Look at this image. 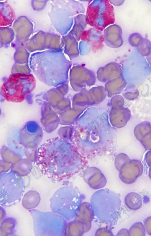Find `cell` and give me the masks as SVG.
Wrapping results in <instances>:
<instances>
[{"label": "cell", "mask_w": 151, "mask_h": 236, "mask_svg": "<svg viewBox=\"0 0 151 236\" xmlns=\"http://www.w3.org/2000/svg\"><path fill=\"white\" fill-rule=\"evenodd\" d=\"M62 55L57 56L40 55L32 57L30 60L31 70L43 83L55 87L63 81L66 60Z\"/></svg>", "instance_id": "1"}, {"label": "cell", "mask_w": 151, "mask_h": 236, "mask_svg": "<svg viewBox=\"0 0 151 236\" xmlns=\"http://www.w3.org/2000/svg\"><path fill=\"white\" fill-rule=\"evenodd\" d=\"M35 86L36 80L32 74H12L4 81L1 87V95L8 101L21 102Z\"/></svg>", "instance_id": "2"}, {"label": "cell", "mask_w": 151, "mask_h": 236, "mask_svg": "<svg viewBox=\"0 0 151 236\" xmlns=\"http://www.w3.org/2000/svg\"><path fill=\"white\" fill-rule=\"evenodd\" d=\"M86 12L87 24L101 31L115 22L114 9L109 0L90 1Z\"/></svg>", "instance_id": "3"}, {"label": "cell", "mask_w": 151, "mask_h": 236, "mask_svg": "<svg viewBox=\"0 0 151 236\" xmlns=\"http://www.w3.org/2000/svg\"><path fill=\"white\" fill-rule=\"evenodd\" d=\"M114 165L119 171L120 179L127 184L134 182L143 171V166L141 162L137 160H131L128 156L124 153L116 156Z\"/></svg>", "instance_id": "4"}, {"label": "cell", "mask_w": 151, "mask_h": 236, "mask_svg": "<svg viewBox=\"0 0 151 236\" xmlns=\"http://www.w3.org/2000/svg\"><path fill=\"white\" fill-rule=\"evenodd\" d=\"M102 31L93 27L86 29L82 34L78 47L80 54H87L91 52H97L104 46Z\"/></svg>", "instance_id": "5"}, {"label": "cell", "mask_w": 151, "mask_h": 236, "mask_svg": "<svg viewBox=\"0 0 151 236\" xmlns=\"http://www.w3.org/2000/svg\"><path fill=\"white\" fill-rule=\"evenodd\" d=\"M83 178L84 181L94 189H102L107 183L105 176L99 169L94 167L86 169L83 173Z\"/></svg>", "instance_id": "6"}, {"label": "cell", "mask_w": 151, "mask_h": 236, "mask_svg": "<svg viewBox=\"0 0 151 236\" xmlns=\"http://www.w3.org/2000/svg\"><path fill=\"white\" fill-rule=\"evenodd\" d=\"M121 27L116 24H111L103 31L104 43L108 47L116 48L121 47L123 41Z\"/></svg>", "instance_id": "7"}, {"label": "cell", "mask_w": 151, "mask_h": 236, "mask_svg": "<svg viewBox=\"0 0 151 236\" xmlns=\"http://www.w3.org/2000/svg\"><path fill=\"white\" fill-rule=\"evenodd\" d=\"M93 214V208L92 205L87 202L81 203L77 211L75 220L82 223L85 232H88L91 228Z\"/></svg>", "instance_id": "8"}, {"label": "cell", "mask_w": 151, "mask_h": 236, "mask_svg": "<svg viewBox=\"0 0 151 236\" xmlns=\"http://www.w3.org/2000/svg\"><path fill=\"white\" fill-rule=\"evenodd\" d=\"M87 24L85 15L78 14L75 17L73 26L68 33L75 37L79 42L80 41L82 34L86 29Z\"/></svg>", "instance_id": "9"}, {"label": "cell", "mask_w": 151, "mask_h": 236, "mask_svg": "<svg viewBox=\"0 0 151 236\" xmlns=\"http://www.w3.org/2000/svg\"><path fill=\"white\" fill-rule=\"evenodd\" d=\"M65 46L64 52L71 58H75L80 54L79 42L74 37L68 33L63 38Z\"/></svg>", "instance_id": "10"}, {"label": "cell", "mask_w": 151, "mask_h": 236, "mask_svg": "<svg viewBox=\"0 0 151 236\" xmlns=\"http://www.w3.org/2000/svg\"><path fill=\"white\" fill-rule=\"evenodd\" d=\"M40 200V197L39 193L36 191L31 190L27 192L24 196L22 205L25 208L30 209L37 206Z\"/></svg>", "instance_id": "11"}, {"label": "cell", "mask_w": 151, "mask_h": 236, "mask_svg": "<svg viewBox=\"0 0 151 236\" xmlns=\"http://www.w3.org/2000/svg\"><path fill=\"white\" fill-rule=\"evenodd\" d=\"M124 203L127 207L130 210H137L142 206V197L137 193L130 192L124 198Z\"/></svg>", "instance_id": "12"}, {"label": "cell", "mask_w": 151, "mask_h": 236, "mask_svg": "<svg viewBox=\"0 0 151 236\" xmlns=\"http://www.w3.org/2000/svg\"><path fill=\"white\" fill-rule=\"evenodd\" d=\"M65 234L67 236H82L85 232L83 225L75 220L68 223L66 227Z\"/></svg>", "instance_id": "13"}, {"label": "cell", "mask_w": 151, "mask_h": 236, "mask_svg": "<svg viewBox=\"0 0 151 236\" xmlns=\"http://www.w3.org/2000/svg\"><path fill=\"white\" fill-rule=\"evenodd\" d=\"M151 131V126L148 122H145L139 124L134 130V134L140 141Z\"/></svg>", "instance_id": "14"}, {"label": "cell", "mask_w": 151, "mask_h": 236, "mask_svg": "<svg viewBox=\"0 0 151 236\" xmlns=\"http://www.w3.org/2000/svg\"><path fill=\"white\" fill-rule=\"evenodd\" d=\"M61 95L57 88H53L49 90L45 95L46 99L52 107L58 104L60 101Z\"/></svg>", "instance_id": "15"}, {"label": "cell", "mask_w": 151, "mask_h": 236, "mask_svg": "<svg viewBox=\"0 0 151 236\" xmlns=\"http://www.w3.org/2000/svg\"><path fill=\"white\" fill-rule=\"evenodd\" d=\"M129 236H145L146 231L143 224L141 222H137L132 225L129 230Z\"/></svg>", "instance_id": "16"}, {"label": "cell", "mask_w": 151, "mask_h": 236, "mask_svg": "<svg viewBox=\"0 0 151 236\" xmlns=\"http://www.w3.org/2000/svg\"><path fill=\"white\" fill-rule=\"evenodd\" d=\"M137 50L142 55L147 56L151 52V42L148 39L143 38Z\"/></svg>", "instance_id": "17"}, {"label": "cell", "mask_w": 151, "mask_h": 236, "mask_svg": "<svg viewBox=\"0 0 151 236\" xmlns=\"http://www.w3.org/2000/svg\"><path fill=\"white\" fill-rule=\"evenodd\" d=\"M28 65L26 64H17L13 67L12 74L21 73L28 74H30L31 70Z\"/></svg>", "instance_id": "18"}, {"label": "cell", "mask_w": 151, "mask_h": 236, "mask_svg": "<svg viewBox=\"0 0 151 236\" xmlns=\"http://www.w3.org/2000/svg\"><path fill=\"white\" fill-rule=\"evenodd\" d=\"M143 38L138 33H134L129 36L128 41L129 44L132 47H137L142 42Z\"/></svg>", "instance_id": "19"}, {"label": "cell", "mask_w": 151, "mask_h": 236, "mask_svg": "<svg viewBox=\"0 0 151 236\" xmlns=\"http://www.w3.org/2000/svg\"><path fill=\"white\" fill-rule=\"evenodd\" d=\"M140 141L146 149L151 150V131Z\"/></svg>", "instance_id": "20"}, {"label": "cell", "mask_w": 151, "mask_h": 236, "mask_svg": "<svg viewBox=\"0 0 151 236\" xmlns=\"http://www.w3.org/2000/svg\"><path fill=\"white\" fill-rule=\"evenodd\" d=\"M95 236H113L111 231L109 229L105 227H101L96 231Z\"/></svg>", "instance_id": "21"}, {"label": "cell", "mask_w": 151, "mask_h": 236, "mask_svg": "<svg viewBox=\"0 0 151 236\" xmlns=\"http://www.w3.org/2000/svg\"><path fill=\"white\" fill-rule=\"evenodd\" d=\"M143 225L146 233L148 235L151 236V216L145 219Z\"/></svg>", "instance_id": "22"}, {"label": "cell", "mask_w": 151, "mask_h": 236, "mask_svg": "<svg viewBox=\"0 0 151 236\" xmlns=\"http://www.w3.org/2000/svg\"><path fill=\"white\" fill-rule=\"evenodd\" d=\"M4 222L2 224V227L1 229V231H3V232L9 233L11 232L10 230L12 227H13L14 225L12 223L9 222V221L7 222L6 221Z\"/></svg>", "instance_id": "23"}, {"label": "cell", "mask_w": 151, "mask_h": 236, "mask_svg": "<svg viewBox=\"0 0 151 236\" xmlns=\"http://www.w3.org/2000/svg\"><path fill=\"white\" fill-rule=\"evenodd\" d=\"M116 235L129 236V230L126 228L122 229L118 232Z\"/></svg>", "instance_id": "24"}, {"label": "cell", "mask_w": 151, "mask_h": 236, "mask_svg": "<svg viewBox=\"0 0 151 236\" xmlns=\"http://www.w3.org/2000/svg\"><path fill=\"white\" fill-rule=\"evenodd\" d=\"M124 0H109L111 4L113 6H120L122 5L124 3Z\"/></svg>", "instance_id": "25"}, {"label": "cell", "mask_w": 151, "mask_h": 236, "mask_svg": "<svg viewBox=\"0 0 151 236\" xmlns=\"http://www.w3.org/2000/svg\"><path fill=\"white\" fill-rule=\"evenodd\" d=\"M146 154V161L148 166L151 167V151H148Z\"/></svg>", "instance_id": "26"}, {"label": "cell", "mask_w": 151, "mask_h": 236, "mask_svg": "<svg viewBox=\"0 0 151 236\" xmlns=\"http://www.w3.org/2000/svg\"><path fill=\"white\" fill-rule=\"evenodd\" d=\"M146 58L151 67V52L147 56Z\"/></svg>", "instance_id": "27"}, {"label": "cell", "mask_w": 151, "mask_h": 236, "mask_svg": "<svg viewBox=\"0 0 151 236\" xmlns=\"http://www.w3.org/2000/svg\"><path fill=\"white\" fill-rule=\"evenodd\" d=\"M148 176L151 179V167H150L149 169Z\"/></svg>", "instance_id": "28"}, {"label": "cell", "mask_w": 151, "mask_h": 236, "mask_svg": "<svg viewBox=\"0 0 151 236\" xmlns=\"http://www.w3.org/2000/svg\"><path fill=\"white\" fill-rule=\"evenodd\" d=\"M149 1H150L151 3V0Z\"/></svg>", "instance_id": "29"}]
</instances>
